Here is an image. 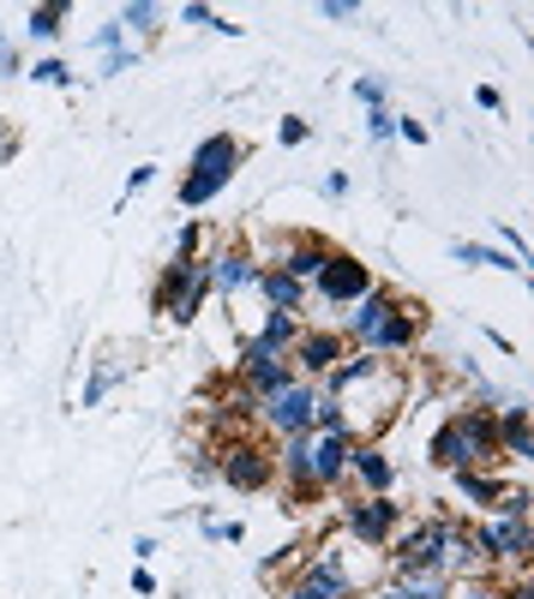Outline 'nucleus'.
Masks as SVG:
<instances>
[{
    "label": "nucleus",
    "mask_w": 534,
    "mask_h": 599,
    "mask_svg": "<svg viewBox=\"0 0 534 599\" xmlns=\"http://www.w3.org/2000/svg\"><path fill=\"white\" fill-rule=\"evenodd\" d=\"M427 456H432V468H444V474H468V468H487V462H499V426H492V414L456 407V414L444 419L439 431H432Z\"/></svg>",
    "instance_id": "f257e3e1"
},
{
    "label": "nucleus",
    "mask_w": 534,
    "mask_h": 599,
    "mask_svg": "<svg viewBox=\"0 0 534 599\" xmlns=\"http://www.w3.org/2000/svg\"><path fill=\"white\" fill-rule=\"evenodd\" d=\"M240 162H247V145H240L235 133H211L205 145L193 150V174L181 181V204H186V210H205V204L235 181Z\"/></svg>",
    "instance_id": "f03ea898"
},
{
    "label": "nucleus",
    "mask_w": 534,
    "mask_h": 599,
    "mask_svg": "<svg viewBox=\"0 0 534 599\" xmlns=\"http://www.w3.org/2000/svg\"><path fill=\"white\" fill-rule=\"evenodd\" d=\"M211 300V270L205 258H174L169 270L157 276V295H150V312L157 318H174V324H193Z\"/></svg>",
    "instance_id": "7ed1b4c3"
},
{
    "label": "nucleus",
    "mask_w": 534,
    "mask_h": 599,
    "mask_svg": "<svg viewBox=\"0 0 534 599\" xmlns=\"http://www.w3.org/2000/svg\"><path fill=\"white\" fill-rule=\"evenodd\" d=\"M319 407H325V390L295 378V384H283L276 396L259 402V426H271L276 438H300V431L319 426Z\"/></svg>",
    "instance_id": "20e7f679"
},
{
    "label": "nucleus",
    "mask_w": 534,
    "mask_h": 599,
    "mask_svg": "<svg viewBox=\"0 0 534 599\" xmlns=\"http://www.w3.org/2000/svg\"><path fill=\"white\" fill-rule=\"evenodd\" d=\"M216 480L235 492H271L276 486V450H264L259 438H228L216 450Z\"/></svg>",
    "instance_id": "39448f33"
},
{
    "label": "nucleus",
    "mask_w": 534,
    "mask_h": 599,
    "mask_svg": "<svg viewBox=\"0 0 534 599\" xmlns=\"http://www.w3.org/2000/svg\"><path fill=\"white\" fill-rule=\"evenodd\" d=\"M414 342H421V306L397 295V300L385 306V312H378V324L366 330L361 348H366V354H378V360H397V354H409V348H414Z\"/></svg>",
    "instance_id": "423d86ee"
},
{
    "label": "nucleus",
    "mask_w": 534,
    "mask_h": 599,
    "mask_svg": "<svg viewBox=\"0 0 534 599\" xmlns=\"http://www.w3.org/2000/svg\"><path fill=\"white\" fill-rule=\"evenodd\" d=\"M366 288H373V270H366V264L354 258V252H337V246H330L325 270L313 276L307 295H313V300H325V306H354V300L366 295Z\"/></svg>",
    "instance_id": "0eeeda50"
},
{
    "label": "nucleus",
    "mask_w": 534,
    "mask_h": 599,
    "mask_svg": "<svg viewBox=\"0 0 534 599\" xmlns=\"http://www.w3.org/2000/svg\"><path fill=\"white\" fill-rule=\"evenodd\" d=\"M283 599H354V569L342 564V545H325Z\"/></svg>",
    "instance_id": "6e6552de"
},
{
    "label": "nucleus",
    "mask_w": 534,
    "mask_h": 599,
    "mask_svg": "<svg viewBox=\"0 0 534 599\" xmlns=\"http://www.w3.org/2000/svg\"><path fill=\"white\" fill-rule=\"evenodd\" d=\"M397 528H402V504H390V498H349L342 504V533L361 545H390Z\"/></svg>",
    "instance_id": "1a4fd4ad"
},
{
    "label": "nucleus",
    "mask_w": 534,
    "mask_h": 599,
    "mask_svg": "<svg viewBox=\"0 0 534 599\" xmlns=\"http://www.w3.org/2000/svg\"><path fill=\"white\" fill-rule=\"evenodd\" d=\"M342 354H349V342H342V330H300V336H295V348H288L283 354V360H288V372H295V378H307V384H319V378L330 372V366H337L342 360Z\"/></svg>",
    "instance_id": "9d476101"
},
{
    "label": "nucleus",
    "mask_w": 534,
    "mask_h": 599,
    "mask_svg": "<svg viewBox=\"0 0 534 599\" xmlns=\"http://www.w3.org/2000/svg\"><path fill=\"white\" fill-rule=\"evenodd\" d=\"M439 569H444L451 581H463V576H480V569H492L487 557H480V545H475V528H463V521H451V516L439 521Z\"/></svg>",
    "instance_id": "9b49d317"
},
{
    "label": "nucleus",
    "mask_w": 534,
    "mask_h": 599,
    "mask_svg": "<svg viewBox=\"0 0 534 599\" xmlns=\"http://www.w3.org/2000/svg\"><path fill=\"white\" fill-rule=\"evenodd\" d=\"M475 545H480V557H487V564H516V569H523L529 564V521L492 516L487 528H475Z\"/></svg>",
    "instance_id": "f8f14e48"
},
{
    "label": "nucleus",
    "mask_w": 534,
    "mask_h": 599,
    "mask_svg": "<svg viewBox=\"0 0 534 599\" xmlns=\"http://www.w3.org/2000/svg\"><path fill=\"white\" fill-rule=\"evenodd\" d=\"M439 521L444 516H427V521H409V528L390 533L385 576H390V569H414V564H439Z\"/></svg>",
    "instance_id": "ddd939ff"
},
{
    "label": "nucleus",
    "mask_w": 534,
    "mask_h": 599,
    "mask_svg": "<svg viewBox=\"0 0 534 599\" xmlns=\"http://www.w3.org/2000/svg\"><path fill=\"white\" fill-rule=\"evenodd\" d=\"M240 384L252 390V396H276L283 384H295V372H288V360L283 354H271V348H259V342H247L240 348Z\"/></svg>",
    "instance_id": "4468645a"
},
{
    "label": "nucleus",
    "mask_w": 534,
    "mask_h": 599,
    "mask_svg": "<svg viewBox=\"0 0 534 599\" xmlns=\"http://www.w3.org/2000/svg\"><path fill=\"white\" fill-rule=\"evenodd\" d=\"M325 258H330V246L319 234H288L283 246L271 252V270H283V276H295L300 288H313V276L325 270Z\"/></svg>",
    "instance_id": "2eb2a0df"
},
{
    "label": "nucleus",
    "mask_w": 534,
    "mask_h": 599,
    "mask_svg": "<svg viewBox=\"0 0 534 599\" xmlns=\"http://www.w3.org/2000/svg\"><path fill=\"white\" fill-rule=\"evenodd\" d=\"M349 480L361 486V498H390V486H397V462H390L378 444H354L349 450Z\"/></svg>",
    "instance_id": "dca6fc26"
},
{
    "label": "nucleus",
    "mask_w": 534,
    "mask_h": 599,
    "mask_svg": "<svg viewBox=\"0 0 534 599\" xmlns=\"http://www.w3.org/2000/svg\"><path fill=\"white\" fill-rule=\"evenodd\" d=\"M205 270H211V295H240V288H252V276H259V258L228 240V246H216L205 258Z\"/></svg>",
    "instance_id": "f3484780"
},
{
    "label": "nucleus",
    "mask_w": 534,
    "mask_h": 599,
    "mask_svg": "<svg viewBox=\"0 0 534 599\" xmlns=\"http://www.w3.org/2000/svg\"><path fill=\"white\" fill-rule=\"evenodd\" d=\"M252 295H259L271 312H288V318H300L307 312V288L295 283V276H283V270H271V264H259V276H252Z\"/></svg>",
    "instance_id": "a211bd4d"
},
{
    "label": "nucleus",
    "mask_w": 534,
    "mask_h": 599,
    "mask_svg": "<svg viewBox=\"0 0 534 599\" xmlns=\"http://www.w3.org/2000/svg\"><path fill=\"white\" fill-rule=\"evenodd\" d=\"M385 581H397L402 599H456V581L439 564H414V569H390Z\"/></svg>",
    "instance_id": "6ab92c4d"
},
{
    "label": "nucleus",
    "mask_w": 534,
    "mask_h": 599,
    "mask_svg": "<svg viewBox=\"0 0 534 599\" xmlns=\"http://www.w3.org/2000/svg\"><path fill=\"white\" fill-rule=\"evenodd\" d=\"M492 426H499V450L511 456V462H529V456H534L529 407H523V402H516V407H499V414H492Z\"/></svg>",
    "instance_id": "aec40b11"
},
{
    "label": "nucleus",
    "mask_w": 534,
    "mask_h": 599,
    "mask_svg": "<svg viewBox=\"0 0 534 599\" xmlns=\"http://www.w3.org/2000/svg\"><path fill=\"white\" fill-rule=\"evenodd\" d=\"M456 498L487 504L492 516H499V504H504V480H499V474H480V468H468V474H456Z\"/></svg>",
    "instance_id": "412c9836"
},
{
    "label": "nucleus",
    "mask_w": 534,
    "mask_h": 599,
    "mask_svg": "<svg viewBox=\"0 0 534 599\" xmlns=\"http://www.w3.org/2000/svg\"><path fill=\"white\" fill-rule=\"evenodd\" d=\"M295 336H300V318H288V312H264V324H259V348H271V354H288L295 348Z\"/></svg>",
    "instance_id": "4be33fe9"
},
{
    "label": "nucleus",
    "mask_w": 534,
    "mask_h": 599,
    "mask_svg": "<svg viewBox=\"0 0 534 599\" xmlns=\"http://www.w3.org/2000/svg\"><path fill=\"white\" fill-rule=\"evenodd\" d=\"M60 24H67V7H60V0H48V7H31V12H24V36H36V43H55Z\"/></svg>",
    "instance_id": "5701e85b"
},
{
    "label": "nucleus",
    "mask_w": 534,
    "mask_h": 599,
    "mask_svg": "<svg viewBox=\"0 0 534 599\" xmlns=\"http://www.w3.org/2000/svg\"><path fill=\"white\" fill-rule=\"evenodd\" d=\"M451 258L456 264H475V270H523L516 258H504V252H492V246H475V240H456Z\"/></svg>",
    "instance_id": "b1692460"
},
{
    "label": "nucleus",
    "mask_w": 534,
    "mask_h": 599,
    "mask_svg": "<svg viewBox=\"0 0 534 599\" xmlns=\"http://www.w3.org/2000/svg\"><path fill=\"white\" fill-rule=\"evenodd\" d=\"M91 43H96V48H103V72H121V67H133V48H126V43H121V24H114V19H109V24H103V31H96V36H91Z\"/></svg>",
    "instance_id": "393cba45"
},
{
    "label": "nucleus",
    "mask_w": 534,
    "mask_h": 599,
    "mask_svg": "<svg viewBox=\"0 0 534 599\" xmlns=\"http://www.w3.org/2000/svg\"><path fill=\"white\" fill-rule=\"evenodd\" d=\"M114 384H121V360H114V354H103V366L91 372V384H84V396H79V402H84V407H96Z\"/></svg>",
    "instance_id": "a878e982"
},
{
    "label": "nucleus",
    "mask_w": 534,
    "mask_h": 599,
    "mask_svg": "<svg viewBox=\"0 0 534 599\" xmlns=\"http://www.w3.org/2000/svg\"><path fill=\"white\" fill-rule=\"evenodd\" d=\"M114 24H121V31H157V24H162V7H150V0H133V7L114 12Z\"/></svg>",
    "instance_id": "bb28decb"
},
{
    "label": "nucleus",
    "mask_w": 534,
    "mask_h": 599,
    "mask_svg": "<svg viewBox=\"0 0 534 599\" xmlns=\"http://www.w3.org/2000/svg\"><path fill=\"white\" fill-rule=\"evenodd\" d=\"M31 79H36V84H72V67L48 55V60H36V67H31Z\"/></svg>",
    "instance_id": "cd10ccee"
},
{
    "label": "nucleus",
    "mask_w": 534,
    "mask_h": 599,
    "mask_svg": "<svg viewBox=\"0 0 534 599\" xmlns=\"http://www.w3.org/2000/svg\"><path fill=\"white\" fill-rule=\"evenodd\" d=\"M181 19H186V24H211V31H223V36H235V31H240V24H228V19H216V12H211V7H181Z\"/></svg>",
    "instance_id": "c85d7f7f"
},
{
    "label": "nucleus",
    "mask_w": 534,
    "mask_h": 599,
    "mask_svg": "<svg viewBox=\"0 0 534 599\" xmlns=\"http://www.w3.org/2000/svg\"><path fill=\"white\" fill-rule=\"evenodd\" d=\"M366 133L385 145V138H397V114H385V108H366Z\"/></svg>",
    "instance_id": "c756f323"
},
{
    "label": "nucleus",
    "mask_w": 534,
    "mask_h": 599,
    "mask_svg": "<svg viewBox=\"0 0 534 599\" xmlns=\"http://www.w3.org/2000/svg\"><path fill=\"white\" fill-rule=\"evenodd\" d=\"M276 133H283V145H307V133H313V126L300 120V114H283V126H276Z\"/></svg>",
    "instance_id": "7c9ffc66"
},
{
    "label": "nucleus",
    "mask_w": 534,
    "mask_h": 599,
    "mask_svg": "<svg viewBox=\"0 0 534 599\" xmlns=\"http://www.w3.org/2000/svg\"><path fill=\"white\" fill-rule=\"evenodd\" d=\"M0 79H19V48H12L7 31H0Z\"/></svg>",
    "instance_id": "2f4dec72"
},
{
    "label": "nucleus",
    "mask_w": 534,
    "mask_h": 599,
    "mask_svg": "<svg viewBox=\"0 0 534 599\" xmlns=\"http://www.w3.org/2000/svg\"><path fill=\"white\" fill-rule=\"evenodd\" d=\"M240 521H216V516H205V540H240Z\"/></svg>",
    "instance_id": "473e14b6"
},
{
    "label": "nucleus",
    "mask_w": 534,
    "mask_h": 599,
    "mask_svg": "<svg viewBox=\"0 0 534 599\" xmlns=\"http://www.w3.org/2000/svg\"><path fill=\"white\" fill-rule=\"evenodd\" d=\"M354 96H361L366 108H378V102H385V84H378V79H354Z\"/></svg>",
    "instance_id": "72a5a7b5"
},
{
    "label": "nucleus",
    "mask_w": 534,
    "mask_h": 599,
    "mask_svg": "<svg viewBox=\"0 0 534 599\" xmlns=\"http://www.w3.org/2000/svg\"><path fill=\"white\" fill-rule=\"evenodd\" d=\"M325 19H354V12H361V0H325Z\"/></svg>",
    "instance_id": "f704fd0d"
},
{
    "label": "nucleus",
    "mask_w": 534,
    "mask_h": 599,
    "mask_svg": "<svg viewBox=\"0 0 534 599\" xmlns=\"http://www.w3.org/2000/svg\"><path fill=\"white\" fill-rule=\"evenodd\" d=\"M475 102H480V108H487V114H499V108H504V96L492 91V84H480V91H475Z\"/></svg>",
    "instance_id": "c9c22d12"
},
{
    "label": "nucleus",
    "mask_w": 534,
    "mask_h": 599,
    "mask_svg": "<svg viewBox=\"0 0 534 599\" xmlns=\"http://www.w3.org/2000/svg\"><path fill=\"white\" fill-rule=\"evenodd\" d=\"M397 133L409 138V145H427V126L421 120H397Z\"/></svg>",
    "instance_id": "e433bc0d"
},
{
    "label": "nucleus",
    "mask_w": 534,
    "mask_h": 599,
    "mask_svg": "<svg viewBox=\"0 0 534 599\" xmlns=\"http://www.w3.org/2000/svg\"><path fill=\"white\" fill-rule=\"evenodd\" d=\"M349 193V174H325V198H342Z\"/></svg>",
    "instance_id": "4c0bfd02"
},
{
    "label": "nucleus",
    "mask_w": 534,
    "mask_h": 599,
    "mask_svg": "<svg viewBox=\"0 0 534 599\" xmlns=\"http://www.w3.org/2000/svg\"><path fill=\"white\" fill-rule=\"evenodd\" d=\"M150 181H157V169H150V162H145V169H133V181H126V193H138V186H150Z\"/></svg>",
    "instance_id": "58836bf2"
},
{
    "label": "nucleus",
    "mask_w": 534,
    "mask_h": 599,
    "mask_svg": "<svg viewBox=\"0 0 534 599\" xmlns=\"http://www.w3.org/2000/svg\"><path fill=\"white\" fill-rule=\"evenodd\" d=\"M133 594H157V576H150V569H133Z\"/></svg>",
    "instance_id": "ea45409f"
},
{
    "label": "nucleus",
    "mask_w": 534,
    "mask_h": 599,
    "mask_svg": "<svg viewBox=\"0 0 534 599\" xmlns=\"http://www.w3.org/2000/svg\"><path fill=\"white\" fill-rule=\"evenodd\" d=\"M12 150H19V138H12V126H0V162H7Z\"/></svg>",
    "instance_id": "a19ab883"
},
{
    "label": "nucleus",
    "mask_w": 534,
    "mask_h": 599,
    "mask_svg": "<svg viewBox=\"0 0 534 599\" xmlns=\"http://www.w3.org/2000/svg\"><path fill=\"white\" fill-rule=\"evenodd\" d=\"M366 599H402V588H397V581H378V588L366 594Z\"/></svg>",
    "instance_id": "79ce46f5"
},
{
    "label": "nucleus",
    "mask_w": 534,
    "mask_h": 599,
    "mask_svg": "<svg viewBox=\"0 0 534 599\" xmlns=\"http://www.w3.org/2000/svg\"><path fill=\"white\" fill-rule=\"evenodd\" d=\"M504 599H534V594H529V581L516 576V581H511V594H504Z\"/></svg>",
    "instance_id": "37998d69"
}]
</instances>
